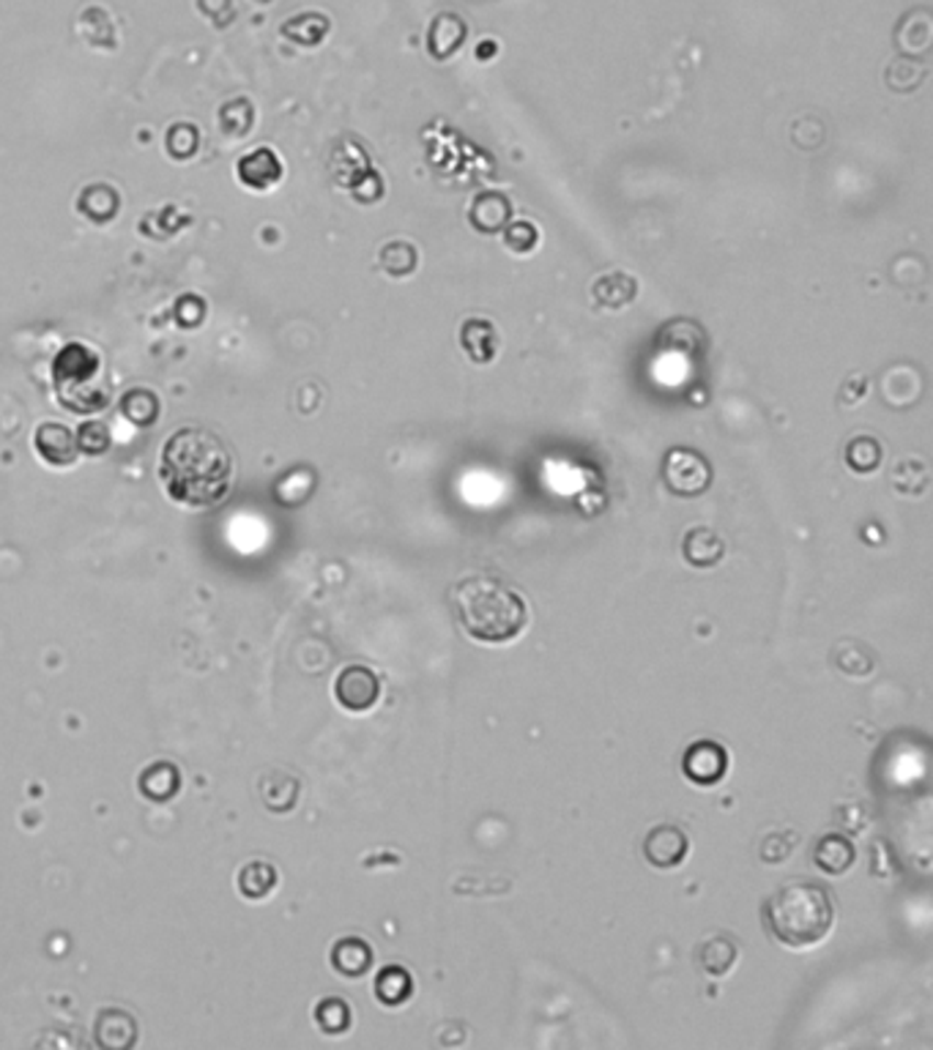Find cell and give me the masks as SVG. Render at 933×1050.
Wrapping results in <instances>:
<instances>
[{
	"label": "cell",
	"mask_w": 933,
	"mask_h": 1050,
	"mask_svg": "<svg viewBox=\"0 0 933 1050\" xmlns=\"http://www.w3.org/2000/svg\"><path fill=\"white\" fill-rule=\"evenodd\" d=\"M501 233H504V247L515 255H528L539 247V230L532 219H512Z\"/></svg>",
	"instance_id": "f546056e"
},
{
	"label": "cell",
	"mask_w": 933,
	"mask_h": 1050,
	"mask_svg": "<svg viewBox=\"0 0 933 1050\" xmlns=\"http://www.w3.org/2000/svg\"><path fill=\"white\" fill-rule=\"evenodd\" d=\"M460 347L474 364H490L499 353V329L488 318H466L460 323Z\"/></svg>",
	"instance_id": "5bb4252c"
},
{
	"label": "cell",
	"mask_w": 933,
	"mask_h": 1050,
	"mask_svg": "<svg viewBox=\"0 0 933 1050\" xmlns=\"http://www.w3.org/2000/svg\"><path fill=\"white\" fill-rule=\"evenodd\" d=\"M682 556L693 569H712L726 556V541L709 525H695L684 534Z\"/></svg>",
	"instance_id": "7c38bea8"
},
{
	"label": "cell",
	"mask_w": 933,
	"mask_h": 1050,
	"mask_svg": "<svg viewBox=\"0 0 933 1050\" xmlns=\"http://www.w3.org/2000/svg\"><path fill=\"white\" fill-rule=\"evenodd\" d=\"M315 1024L323 1035H345L353 1024L351 1004L340 996H326L315 1004Z\"/></svg>",
	"instance_id": "4316f807"
},
{
	"label": "cell",
	"mask_w": 933,
	"mask_h": 1050,
	"mask_svg": "<svg viewBox=\"0 0 933 1050\" xmlns=\"http://www.w3.org/2000/svg\"><path fill=\"white\" fill-rule=\"evenodd\" d=\"M890 482L896 493L901 495H923L931 484V471L920 457H903L896 463L890 473Z\"/></svg>",
	"instance_id": "d4e9b609"
},
{
	"label": "cell",
	"mask_w": 933,
	"mask_h": 1050,
	"mask_svg": "<svg viewBox=\"0 0 933 1050\" xmlns=\"http://www.w3.org/2000/svg\"><path fill=\"white\" fill-rule=\"evenodd\" d=\"M706 345H709V336H706L704 326L693 318H684V315L665 320L655 334L657 351L679 353V356H701Z\"/></svg>",
	"instance_id": "ba28073f"
},
{
	"label": "cell",
	"mask_w": 933,
	"mask_h": 1050,
	"mask_svg": "<svg viewBox=\"0 0 933 1050\" xmlns=\"http://www.w3.org/2000/svg\"><path fill=\"white\" fill-rule=\"evenodd\" d=\"M592 296L598 307L624 309L638 298V279L622 269H611L600 274L592 285Z\"/></svg>",
	"instance_id": "e0dca14e"
},
{
	"label": "cell",
	"mask_w": 933,
	"mask_h": 1050,
	"mask_svg": "<svg viewBox=\"0 0 933 1050\" xmlns=\"http://www.w3.org/2000/svg\"><path fill=\"white\" fill-rule=\"evenodd\" d=\"M378 261H380V269H384L386 274L395 276V279H402V276H408V274H413V271H417L419 252H417V247L411 244V241L395 239V241H389V244L380 247Z\"/></svg>",
	"instance_id": "83f0119b"
},
{
	"label": "cell",
	"mask_w": 933,
	"mask_h": 1050,
	"mask_svg": "<svg viewBox=\"0 0 933 1050\" xmlns=\"http://www.w3.org/2000/svg\"><path fill=\"white\" fill-rule=\"evenodd\" d=\"M712 466L701 452L673 446L662 457V482L679 499H698L712 488Z\"/></svg>",
	"instance_id": "277c9868"
},
{
	"label": "cell",
	"mask_w": 933,
	"mask_h": 1050,
	"mask_svg": "<svg viewBox=\"0 0 933 1050\" xmlns=\"http://www.w3.org/2000/svg\"><path fill=\"white\" fill-rule=\"evenodd\" d=\"M277 780H280V786H272V780L263 783V799L272 801L274 796L280 794L277 812H288L291 807L296 804V796H299V786H296L294 777H288V775H277Z\"/></svg>",
	"instance_id": "1f68e13d"
},
{
	"label": "cell",
	"mask_w": 933,
	"mask_h": 1050,
	"mask_svg": "<svg viewBox=\"0 0 933 1050\" xmlns=\"http://www.w3.org/2000/svg\"><path fill=\"white\" fill-rule=\"evenodd\" d=\"M239 173H241V181L250 184L252 190H269V186H274L280 179H283V164H280V159L274 157V151H269V148H258V151H252L250 157L241 159Z\"/></svg>",
	"instance_id": "7402d4cb"
},
{
	"label": "cell",
	"mask_w": 933,
	"mask_h": 1050,
	"mask_svg": "<svg viewBox=\"0 0 933 1050\" xmlns=\"http://www.w3.org/2000/svg\"><path fill=\"white\" fill-rule=\"evenodd\" d=\"M334 698L345 711H369L380 698V678L378 673L364 665L342 667L334 682Z\"/></svg>",
	"instance_id": "8992f818"
},
{
	"label": "cell",
	"mask_w": 933,
	"mask_h": 1050,
	"mask_svg": "<svg viewBox=\"0 0 933 1050\" xmlns=\"http://www.w3.org/2000/svg\"><path fill=\"white\" fill-rule=\"evenodd\" d=\"M466 20H463L460 14H455V11H441V14H435V20L430 22L428 53L433 55L435 60L452 58V55L466 44Z\"/></svg>",
	"instance_id": "8fae6325"
},
{
	"label": "cell",
	"mask_w": 933,
	"mask_h": 1050,
	"mask_svg": "<svg viewBox=\"0 0 933 1050\" xmlns=\"http://www.w3.org/2000/svg\"><path fill=\"white\" fill-rule=\"evenodd\" d=\"M843 460L854 473H874L885 460V449L874 435H854L843 449Z\"/></svg>",
	"instance_id": "484cf974"
},
{
	"label": "cell",
	"mask_w": 933,
	"mask_h": 1050,
	"mask_svg": "<svg viewBox=\"0 0 933 1050\" xmlns=\"http://www.w3.org/2000/svg\"><path fill=\"white\" fill-rule=\"evenodd\" d=\"M36 452L53 466H71L77 460V438L64 424H42L36 430Z\"/></svg>",
	"instance_id": "ffe728a7"
},
{
	"label": "cell",
	"mask_w": 933,
	"mask_h": 1050,
	"mask_svg": "<svg viewBox=\"0 0 933 1050\" xmlns=\"http://www.w3.org/2000/svg\"><path fill=\"white\" fill-rule=\"evenodd\" d=\"M326 31H329V20L320 14L296 16V20H291L288 25H285V36L296 38V42H301L305 47H315V44L326 36Z\"/></svg>",
	"instance_id": "4dcf8cb0"
},
{
	"label": "cell",
	"mask_w": 933,
	"mask_h": 1050,
	"mask_svg": "<svg viewBox=\"0 0 933 1050\" xmlns=\"http://www.w3.org/2000/svg\"><path fill=\"white\" fill-rule=\"evenodd\" d=\"M764 927L788 949H813L835 927V903L821 883L794 881L766 898Z\"/></svg>",
	"instance_id": "3957f363"
},
{
	"label": "cell",
	"mask_w": 933,
	"mask_h": 1050,
	"mask_svg": "<svg viewBox=\"0 0 933 1050\" xmlns=\"http://www.w3.org/2000/svg\"><path fill=\"white\" fill-rule=\"evenodd\" d=\"M468 222L477 233L499 236L512 222V201L504 192H479L468 206Z\"/></svg>",
	"instance_id": "9c48e42d"
},
{
	"label": "cell",
	"mask_w": 933,
	"mask_h": 1050,
	"mask_svg": "<svg viewBox=\"0 0 933 1050\" xmlns=\"http://www.w3.org/2000/svg\"><path fill=\"white\" fill-rule=\"evenodd\" d=\"M865 395H868V378H863V375H852L843 384V400L846 402H860Z\"/></svg>",
	"instance_id": "d6a6232c"
},
{
	"label": "cell",
	"mask_w": 933,
	"mask_h": 1050,
	"mask_svg": "<svg viewBox=\"0 0 933 1050\" xmlns=\"http://www.w3.org/2000/svg\"><path fill=\"white\" fill-rule=\"evenodd\" d=\"M373 947L359 936L340 938L329 952L331 969L340 977H348V980H359V977L367 974L373 969Z\"/></svg>",
	"instance_id": "2e32d148"
},
{
	"label": "cell",
	"mask_w": 933,
	"mask_h": 1050,
	"mask_svg": "<svg viewBox=\"0 0 933 1050\" xmlns=\"http://www.w3.org/2000/svg\"><path fill=\"white\" fill-rule=\"evenodd\" d=\"M457 621L477 643L507 646L528 627V602L515 585L496 574L477 572L457 580L452 589Z\"/></svg>",
	"instance_id": "7a4b0ae2"
},
{
	"label": "cell",
	"mask_w": 933,
	"mask_h": 1050,
	"mask_svg": "<svg viewBox=\"0 0 933 1050\" xmlns=\"http://www.w3.org/2000/svg\"><path fill=\"white\" fill-rule=\"evenodd\" d=\"M234 455L219 435L206 427H181L164 441L159 482L164 493L190 510H208L228 499L234 488Z\"/></svg>",
	"instance_id": "6da1fadb"
},
{
	"label": "cell",
	"mask_w": 933,
	"mask_h": 1050,
	"mask_svg": "<svg viewBox=\"0 0 933 1050\" xmlns=\"http://www.w3.org/2000/svg\"><path fill=\"white\" fill-rule=\"evenodd\" d=\"M137 788L146 799L151 801H168L179 794L181 788V775L173 764L168 761H159V764L146 766L137 777Z\"/></svg>",
	"instance_id": "44dd1931"
},
{
	"label": "cell",
	"mask_w": 933,
	"mask_h": 1050,
	"mask_svg": "<svg viewBox=\"0 0 933 1050\" xmlns=\"http://www.w3.org/2000/svg\"><path fill=\"white\" fill-rule=\"evenodd\" d=\"M857 861V848L852 840L841 832H830L819 837L813 848V865L819 867L824 876H846Z\"/></svg>",
	"instance_id": "4fadbf2b"
},
{
	"label": "cell",
	"mask_w": 933,
	"mask_h": 1050,
	"mask_svg": "<svg viewBox=\"0 0 933 1050\" xmlns=\"http://www.w3.org/2000/svg\"><path fill=\"white\" fill-rule=\"evenodd\" d=\"M413 996V977L402 966H386L375 977V998L384 1007H402Z\"/></svg>",
	"instance_id": "603a6c76"
},
{
	"label": "cell",
	"mask_w": 933,
	"mask_h": 1050,
	"mask_svg": "<svg viewBox=\"0 0 933 1050\" xmlns=\"http://www.w3.org/2000/svg\"><path fill=\"white\" fill-rule=\"evenodd\" d=\"M690 854V837L676 823H657L644 840V859L657 870H673Z\"/></svg>",
	"instance_id": "52a82bcc"
},
{
	"label": "cell",
	"mask_w": 933,
	"mask_h": 1050,
	"mask_svg": "<svg viewBox=\"0 0 933 1050\" xmlns=\"http://www.w3.org/2000/svg\"><path fill=\"white\" fill-rule=\"evenodd\" d=\"M892 38H896L898 53L912 55V58H920V55H925L931 49L933 14L929 9H923V5L907 11V14L901 16V22H898Z\"/></svg>",
	"instance_id": "30bf717a"
},
{
	"label": "cell",
	"mask_w": 933,
	"mask_h": 1050,
	"mask_svg": "<svg viewBox=\"0 0 933 1050\" xmlns=\"http://www.w3.org/2000/svg\"><path fill=\"white\" fill-rule=\"evenodd\" d=\"M925 80H929V66L920 58H912V55H898L885 69L887 88L896 93L918 91Z\"/></svg>",
	"instance_id": "cb8c5ba5"
},
{
	"label": "cell",
	"mask_w": 933,
	"mask_h": 1050,
	"mask_svg": "<svg viewBox=\"0 0 933 1050\" xmlns=\"http://www.w3.org/2000/svg\"><path fill=\"white\" fill-rule=\"evenodd\" d=\"M695 960H698L704 974H709L712 980H720V977L731 974L733 966H737L739 944L731 936H709L695 949Z\"/></svg>",
	"instance_id": "d6986e66"
},
{
	"label": "cell",
	"mask_w": 933,
	"mask_h": 1050,
	"mask_svg": "<svg viewBox=\"0 0 933 1050\" xmlns=\"http://www.w3.org/2000/svg\"><path fill=\"white\" fill-rule=\"evenodd\" d=\"M277 887V870L269 861H250L239 872V889L250 900H263Z\"/></svg>",
	"instance_id": "f1b7e54d"
},
{
	"label": "cell",
	"mask_w": 933,
	"mask_h": 1050,
	"mask_svg": "<svg viewBox=\"0 0 933 1050\" xmlns=\"http://www.w3.org/2000/svg\"><path fill=\"white\" fill-rule=\"evenodd\" d=\"M728 750L715 739H698L684 750L682 775L693 783L695 788H715L720 786L722 777L728 775Z\"/></svg>",
	"instance_id": "5b68a950"
},
{
	"label": "cell",
	"mask_w": 933,
	"mask_h": 1050,
	"mask_svg": "<svg viewBox=\"0 0 933 1050\" xmlns=\"http://www.w3.org/2000/svg\"><path fill=\"white\" fill-rule=\"evenodd\" d=\"M832 667L846 678H868L876 667V654L868 643L857 638H843L830 651Z\"/></svg>",
	"instance_id": "ac0fdd59"
},
{
	"label": "cell",
	"mask_w": 933,
	"mask_h": 1050,
	"mask_svg": "<svg viewBox=\"0 0 933 1050\" xmlns=\"http://www.w3.org/2000/svg\"><path fill=\"white\" fill-rule=\"evenodd\" d=\"M96 1042L107 1050H126L137 1042V1020L124 1009H102L93 1020Z\"/></svg>",
	"instance_id": "9a60e30c"
}]
</instances>
